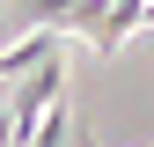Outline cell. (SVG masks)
<instances>
[{"label": "cell", "instance_id": "6da1fadb", "mask_svg": "<svg viewBox=\"0 0 154 147\" xmlns=\"http://www.w3.org/2000/svg\"><path fill=\"white\" fill-rule=\"evenodd\" d=\"M66 96V59L51 52V59H37L22 81L0 96V125H8V147H29V133H37V118H44L51 103Z\"/></svg>", "mask_w": 154, "mask_h": 147}, {"label": "cell", "instance_id": "7a4b0ae2", "mask_svg": "<svg viewBox=\"0 0 154 147\" xmlns=\"http://www.w3.org/2000/svg\"><path fill=\"white\" fill-rule=\"evenodd\" d=\"M73 8H81V0H15V15H22V22H37V30H66Z\"/></svg>", "mask_w": 154, "mask_h": 147}]
</instances>
